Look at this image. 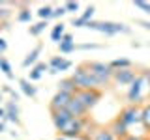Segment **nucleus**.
<instances>
[{
    "instance_id": "obj_28",
    "label": "nucleus",
    "mask_w": 150,
    "mask_h": 140,
    "mask_svg": "<svg viewBox=\"0 0 150 140\" xmlns=\"http://www.w3.org/2000/svg\"><path fill=\"white\" fill-rule=\"evenodd\" d=\"M94 11H96V9H94V6H88L86 9H84V13H83L81 17H83L84 21L88 22V21H92V17H94Z\"/></svg>"
},
{
    "instance_id": "obj_32",
    "label": "nucleus",
    "mask_w": 150,
    "mask_h": 140,
    "mask_svg": "<svg viewBox=\"0 0 150 140\" xmlns=\"http://www.w3.org/2000/svg\"><path fill=\"white\" fill-rule=\"evenodd\" d=\"M73 26H86V21L83 17H77V19H73Z\"/></svg>"
},
{
    "instance_id": "obj_33",
    "label": "nucleus",
    "mask_w": 150,
    "mask_h": 140,
    "mask_svg": "<svg viewBox=\"0 0 150 140\" xmlns=\"http://www.w3.org/2000/svg\"><path fill=\"white\" fill-rule=\"evenodd\" d=\"M2 6H4V4H2V2H0V21H2V19H6V17H8V13H9V11H8V9H4Z\"/></svg>"
},
{
    "instance_id": "obj_10",
    "label": "nucleus",
    "mask_w": 150,
    "mask_h": 140,
    "mask_svg": "<svg viewBox=\"0 0 150 140\" xmlns=\"http://www.w3.org/2000/svg\"><path fill=\"white\" fill-rule=\"evenodd\" d=\"M66 110H68L71 116H75V118H83V116L88 112V108H86V106H84L75 95L71 97V101H69V105H68V106H66Z\"/></svg>"
},
{
    "instance_id": "obj_12",
    "label": "nucleus",
    "mask_w": 150,
    "mask_h": 140,
    "mask_svg": "<svg viewBox=\"0 0 150 140\" xmlns=\"http://www.w3.org/2000/svg\"><path fill=\"white\" fill-rule=\"evenodd\" d=\"M107 129H109L111 133L115 134V138H116V140H118V138L122 140V138H126V136L129 134V133H128V127H126V125L122 123V121H120L118 118H116L115 121H112V123H111V125H109Z\"/></svg>"
},
{
    "instance_id": "obj_38",
    "label": "nucleus",
    "mask_w": 150,
    "mask_h": 140,
    "mask_svg": "<svg viewBox=\"0 0 150 140\" xmlns=\"http://www.w3.org/2000/svg\"><path fill=\"white\" fill-rule=\"evenodd\" d=\"M2 131H4V123H2V121H0V133H2Z\"/></svg>"
},
{
    "instance_id": "obj_3",
    "label": "nucleus",
    "mask_w": 150,
    "mask_h": 140,
    "mask_svg": "<svg viewBox=\"0 0 150 140\" xmlns=\"http://www.w3.org/2000/svg\"><path fill=\"white\" fill-rule=\"evenodd\" d=\"M84 67H86L101 84H107L112 78V73H115L109 67V64H103V62H88V64H84Z\"/></svg>"
},
{
    "instance_id": "obj_30",
    "label": "nucleus",
    "mask_w": 150,
    "mask_h": 140,
    "mask_svg": "<svg viewBox=\"0 0 150 140\" xmlns=\"http://www.w3.org/2000/svg\"><path fill=\"white\" fill-rule=\"evenodd\" d=\"M60 43H73V36H71V34H64L62 39H60ZM60 43H58V45H60Z\"/></svg>"
},
{
    "instance_id": "obj_40",
    "label": "nucleus",
    "mask_w": 150,
    "mask_h": 140,
    "mask_svg": "<svg viewBox=\"0 0 150 140\" xmlns=\"http://www.w3.org/2000/svg\"><path fill=\"white\" fill-rule=\"evenodd\" d=\"M143 140H150V138H143Z\"/></svg>"
},
{
    "instance_id": "obj_20",
    "label": "nucleus",
    "mask_w": 150,
    "mask_h": 140,
    "mask_svg": "<svg viewBox=\"0 0 150 140\" xmlns=\"http://www.w3.org/2000/svg\"><path fill=\"white\" fill-rule=\"evenodd\" d=\"M19 84H21L23 93H26L28 97H34V95H36V88L30 84V80H25V78H23V80H19Z\"/></svg>"
},
{
    "instance_id": "obj_18",
    "label": "nucleus",
    "mask_w": 150,
    "mask_h": 140,
    "mask_svg": "<svg viewBox=\"0 0 150 140\" xmlns=\"http://www.w3.org/2000/svg\"><path fill=\"white\" fill-rule=\"evenodd\" d=\"M141 121H143L144 129L150 131V105H144L141 108Z\"/></svg>"
},
{
    "instance_id": "obj_4",
    "label": "nucleus",
    "mask_w": 150,
    "mask_h": 140,
    "mask_svg": "<svg viewBox=\"0 0 150 140\" xmlns=\"http://www.w3.org/2000/svg\"><path fill=\"white\" fill-rule=\"evenodd\" d=\"M84 28H90V30H98V32H103L107 36H115L118 32H128V28L124 24H118V22H109V21H88Z\"/></svg>"
},
{
    "instance_id": "obj_25",
    "label": "nucleus",
    "mask_w": 150,
    "mask_h": 140,
    "mask_svg": "<svg viewBox=\"0 0 150 140\" xmlns=\"http://www.w3.org/2000/svg\"><path fill=\"white\" fill-rule=\"evenodd\" d=\"M0 69L6 73V77H9V78L13 77V73H11V65H9V62H6V60H2V62H0Z\"/></svg>"
},
{
    "instance_id": "obj_1",
    "label": "nucleus",
    "mask_w": 150,
    "mask_h": 140,
    "mask_svg": "<svg viewBox=\"0 0 150 140\" xmlns=\"http://www.w3.org/2000/svg\"><path fill=\"white\" fill-rule=\"evenodd\" d=\"M71 80L75 82V86H77V90H98L100 86H103V84L98 80L94 75L88 71L84 65H81V67H77L71 75Z\"/></svg>"
},
{
    "instance_id": "obj_26",
    "label": "nucleus",
    "mask_w": 150,
    "mask_h": 140,
    "mask_svg": "<svg viewBox=\"0 0 150 140\" xmlns=\"http://www.w3.org/2000/svg\"><path fill=\"white\" fill-rule=\"evenodd\" d=\"M60 52H64V54H68V52H71V50H75L77 47H75V43H60Z\"/></svg>"
},
{
    "instance_id": "obj_19",
    "label": "nucleus",
    "mask_w": 150,
    "mask_h": 140,
    "mask_svg": "<svg viewBox=\"0 0 150 140\" xmlns=\"http://www.w3.org/2000/svg\"><path fill=\"white\" fill-rule=\"evenodd\" d=\"M64 34H66V32H64V24H62V22H58V24L53 28V32H51V39L56 41V43H60V39H62Z\"/></svg>"
},
{
    "instance_id": "obj_35",
    "label": "nucleus",
    "mask_w": 150,
    "mask_h": 140,
    "mask_svg": "<svg viewBox=\"0 0 150 140\" xmlns=\"http://www.w3.org/2000/svg\"><path fill=\"white\" fill-rule=\"evenodd\" d=\"M122 140H143V138H139V136H133V134H128L126 138H122Z\"/></svg>"
},
{
    "instance_id": "obj_37",
    "label": "nucleus",
    "mask_w": 150,
    "mask_h": 140,
    "mask_svg": "<svg viewBox=\"0 0 150 140\" xmlns=\"http://www.w3.org/2000/svg\"><path fill=\"white\" fill-rule=\"evenodd\" d=\"M139 22H141L144 28H146V30H150V22H144V21H139Z\"/></svg>"
},
{
    "instance_id": "obj_9",
    "label": "nucleus",
    "mask_w": 150,
    "mask_h": 140,
    "mask_svg": "<svg viewBox=\"0 0 150 140\" xmlns=\"http://www.w3.org/2000/svg\"><path fill=\"white\" fill-rule=\"evenodd\" d=\"M135 73L133 69H118V71H115L112 73V80H115L116 84H131L133 82V78H135Z\"/></svg>"
},
{
    "instance_id": "obj_29",
    "label": "nucleus",
    "mask_w": 150,
    "mask_h": 140,
    "mask_svg": "<svg viewBox=\"0 0 150 140\" xmlns=\"http://www.w3.org/2000/svg\"><path fill=\"white\" fill-rule=\"evenodd\" d=\"M64 9H66V13H75L79 9V4L77 2H66L64 4Z\"/></svg>"
},
{
    "instance_id": "obj_15",
    "label": "nucleus",
    "mask_w": 150,
    "mask_h": 140,
    "mask_svg": "<svg viewBox=\"0 0 150 140\" xmlns=\"http://www.w3.org/2000/svg\"><path fill=\"white\" fill-rule=\"evenodd\" d=\"M90 140H116V138H115V134H112L107 127H103V129L94 131V134H92Z\"/></svg>"
},
{
    "instance_id": "obj_2",
    "label": "nucleus",
    "mask_w": 150,
    "mask_h": 140,
    "mask_svg": "<svg viewBox=\"0 0 150 140\" xmlns=\"http://www.w3.org/2000/svg\"><path fill=\"white\" fill-rule=\"evenodd\" d=\"M144 92H148V78L144 73H137L133 78V82L129 84L128 90V101L131 105H137L139 101H143Z\"/></svg>"
},
{
    "instance_id": "obj_14",
    "label": "nucleus",
    "mask_w": 150,
    "mask_h": 140,
    "mask_svg": "<svg viewBox=\"0 0 150 140\" xmlns=\"http://www.w3.org/2000/svg\"><path fill=\"white\" fill-rule=\"evenodd\" d=\"M40 52H41V45H36L34 49H32L30 52L26 54V58L23 60V67H28V65H34V64L38 62V56H40Z\"/></svg>"
},
{
    "instance_id": "obj_6",
    "label": "nucleus",
    "mask_w": 150,
    "mask_h": 140,
    "mask_svg": "<svg viewBox=\"0 0 150 140\" xmlns=\"http://www.w3.org/2000/svg\"><path fill=\"white\" fill-rule=\"evenodd\" d=\"M75 97L90 110L92 106H96L98 101L101 99V92L100 90H79L77 93H75Z\"/></svg>"
},
{
    "instance_id": "obj_5",
    "label": "nucleus",
    "mask_w": 150,
    "mask_h": 140,
    "mask_svg": "<svg viewBox=\"0 0 150 140\" xmlns=\"http://www.w3.org/2000/svg\"><path fill=\"white\" fill-rule=\"evenodd\" d=\"M118 120H120L128 129H129V127H133L135 123H139V121H141V108H139L137 105H129V106H126V108H122V110H120Z\"/></svg>"
},
{
    "instance_id": "obj_36",
    "label": "nucleus",
    "mask_w": 150,
    "mask_h": 140,
    "mask_svg": "<svg viewBox=\"0 0 150 140\" xmlns=\"http://www.w3.org/2000/svg\"><path fill=\"white\" fill-rule=\"evenodd\" d=\"M6 118V108H0V120Z\"/></svg>"
},
{
    "instance_id": "obj_34",
    "label": "nucleus",
    "mask_w": 150,
    "mask_h": 140,
    "mask_svg": "<svg viewBox=\"0 0 150 140\" xmlns=\"http://www.w3.org/2000/svg\"><path fill=\"white\" fill-rule=\"evenodd\" d=\"M6 47H8V45H6V41L0 37V52H4V50H6Z\"/></svg>"
},
{
    "instance_id": "obj_24",
    "label": "nucleus",
    "mask_w": 150,
    "mask_h": 140,
    "mask_svg": "<svg viewBox=\"0 0 150 140\" xmlns=\"http://www.w3.org/2000/svg\"><path fill=\"white\" fill-rule=\"evenodd\" d=\"M133 6H135V8H139V9H143L144 13H148V15H150V4H148V2H143V0H135Z\"/></svg>"
},
{
    "instance_id": "obj_8",
    "label": "nucleus",
    "mask_w": 150,
    "mask_h": 140,
    "mask_svg": "<svg viewBox=\"0 0 150 140\" xmlns=\"http://www.w3.org/2000/svg\"><path fill=\"white\" fill-rule=\"evenodd\" d=\"M71 93H66V92H56L54 97L51 99V112L54 110H66V106L69 105V101H71Z\"/></svg>"
},
{
    "instance_id": "obj_21",
    "label": "nucleus",
    "mask_w": 150,
    "mask_h": 140,
    "mask_svg": "<svg viewBox=\"0 0 150 140\" xmlns=\"http://www.w3.org/2000/svg\"><path fill=\"white\" fill-rule=\"evenodd\" d=\"M19 110H17V105L15 103H9L8 105V108H6V118L8 120H11V121H19Z\"/></svg>"
},
{
    "instance_id": "obj_13",
    "label": "nucleus",
    "mask_w": 150,
    "mask_h": 140,
    "mask_svg": "<svg viewBox=\"0 0 150 140\" xmlns=\"http://www.w3.org/2000/svg\"><path fill=\"white\" fill-rule=\"evenodd\" d=\"M58 92H66V93L75 95L79 90H77V86H75V82L71 80V77H69V78H64V80L58 82Z\"/></svg>"
},
{
    "instance_id": "obj_16",
    "label": "nucleus",
    "mask_w": 150,
    "mask_h": 140,
    "mask_svg": "<svg viewBox=\"0 0 150 140\" xmlns=\"http://www.w3.org/2000/svg\"><path fill=\"white\" fill-rule=\"evenodd\" d=\"M109 67L112 69V71H118V69H129L131 62L128 58H116V60H112V62H109Z\"/></svg>"
},
{
    "instance_id": "obj_41",
    "label": "nucleus",
    "mask_w": 150,
    "mask_h": 140,
    "mask_svg": "<svg viewBox=\"0 0 150 140\" xmlns=\"http://www.w3.org/2000/svg\"><path fill=\"white\" fill-rule=\"evenodd\" d=\"M0 62H2V58H0Z\"/></svg>"
},
{
    "instance_id": "obj_39",
    "label": "nucleus",
    "mask_w": 150,
    "mask_h": 140,
    "mask_svg": "<svg viewBox=\"0 0 150 140\" xmlns=\"http://www.w3.org/2000/svg\"><path fill=\"white\" fill-rule=\"evenodd\" d=\"M56 140H66V138H56Z\"/></svg>"
},
{
    "instance_id": "obj_11",
    "label": "nucleus",
    "mask_w": 150,
    "mask_h": 140,
    "mask_svg": "<svg viewBox=\"0 0 150 140\" xmlns=\"http://www.w3.org/2000/svg\"><path fill=\"white\" fill-rule=\"evenodd\" d=\"M49 67H51V73L66 71V69L71 67V62H69V60H66V58H62V56H54V58L49 62Z\"/></svg>"
},
{
    "instance_id": "obj_17",
    "label": "nucleus",
    "mask_w": 150,
    "mask_h": 140,
    "mask_svg": "<svg viewBox=\"0 0 150 140\" xmlns=\"http://www.w3.org/2000/svg\"><path fill=\"white\" fill-rule=\"evenodd\" d=\"M49 67L47 64H43V62H38L36 65H34V69L30 71V80H38V78H41V75H43V71Z\"/></svg>"
},
{
    "instance_id": "obj_22",
    "label": "nucleus",
    "mask_w": 150,
    "mask_h": 140,
    "mask_svg": "<svg viewBox=\"0 0 150 140\" xmlns=\"http://www.w3.org/2000/svg\"><path fill=\"white\" fill-rule=\"evenodd\" d=\"M38 15H40L41 21H47V19H51V17H53V8H51V6H43V8H40Z\"/></svg>"
},
{
    "instance_id": "obj_7",
    "label": "nucleus",
    "mask_w": 150,
    "mask_h": 140,
    "mask_svg": "<svg viewBox=\"0 0 150 140\" xmlns=\"http://www.w3.org/2000/svg\"><path fill=\"white\" fill-rule=\"evenodd\" d=\"M73 118L75 116H71L68 110H54L53 112V123H54V127L58 129L60 133H64V129L73 121Z\"/></svg>"
},
{
    "instance_id": "obj_23",
    "label": "nucleus",
    "mask_w": 150,
    "mask_h": 140,
    "mask_svg": "<svg viewBox=\"0 0 150 140\" xmlns=\"http://www.w3.org/2000/svg\"><path fill=\"white\" fill-rule=\"evenodd\" d=\"M45 26H47V21H40L38 24H34V26H30V36H38V34H41V32L45 30Z\"/></svg>"
},
{
    "instance_id": "obj_31",
    "label": "nucleus",
    "mask_w": 150,
    "mask_h": 140,
    "mask_svg": "<svg viewBox=\"0 0 150 140\" xmlns=\"http://www.w3.org/2000/svg\"><path fill=\"white\" fill-rule=\"evenodd\" d=\"M62 15H66V9H64V6H62V8H56V9H53V17H62Z\"/></svg>"
},
{
    "instance_id": "obj_42",
    "label": "nucleus",
    "mask_w": 150,
    "mask_h": 140,
    "mask_svg": "<svg viewBox=\"0 0 150 140\" xmlns=\"http://www.w3.org/2000/svg\"><path fill=\"white\" fill-rule=\"evenodd\" d=\"M0 101H2V97H0Z\"/></svg>"
},
{
    "instance_id": "obj_27",
    "label": "nucleus",
    "mask_w": 150,
    "mask_h": 140,
    "mask_svg": "<svg viewBox=\"0 0 150 140\" xmlns=\"http://www.w3.org/2000/svg\"><path fill=\"white\" fill-rule=\"evenodd\" d=\"M19 21L21 22H30L32 21V13L28 11V9H23V11L19 13Z\"/></svg>"
}]
</instances>
